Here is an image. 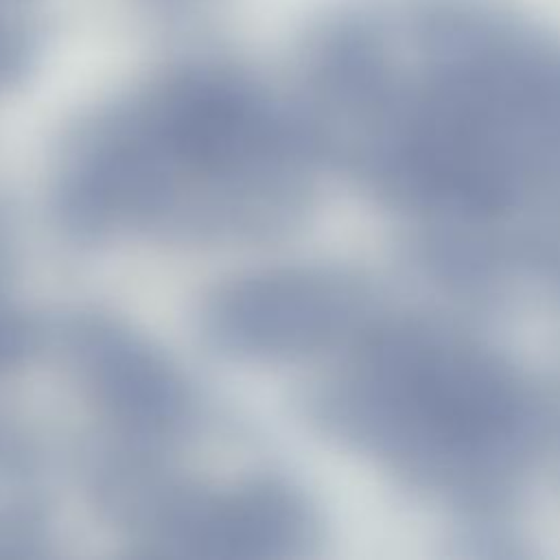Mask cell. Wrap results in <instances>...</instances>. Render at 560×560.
<instances>
[{"mask_svg": "<svg viewBox=\"0 0 560 560\" xmlns=\"http://www.w3.org/2000/svg\"><path fill=\"white\" fill-rule=\"evenodd\" d=\"M315 158L304 125L254 88L192 72L83 127L63 151L55 201L88 238L245 241L300 212Z\"/></svg>", "mask_w": 560, "mask_h": 560, "instance_id": "1", "label": "cell"}, {"mask_svg": "<svg viewBox=\"0 0 560 560\" xmlns=\"http://www.w3.org/2000/svg\"><path fill=\"white\" fill-rule=\"evenodd\" d=\"M322 418L405 475L462 492L499 488L532 451L536 407L518 374L429 319L363 317L335 350Z\"/></svg>", "mask_w": 560, "mask_h": 560, "instance_id": "2", "label": "cell"}, {"mask_svg": "<svg viewBox=\"0 0 560 560\" xmlns=\"http://www.w3.org/2000/svg\"><path fill=\"white\" fill-rule=\"evenodd\" d=\"M103 501L151 556L287 558L313 534L304 501L273 479L201 483L151 466L112 483Z\"/></svg>", "mask_w": 560, "mask_h": 560, "instance_id": "3", "label": "cell"}, {"mask_svg": "<svg viewBox=\"0 0 560 560\" xmlns=\"http://www.w3.org/2000/svg\"><path fill=\"white\" fill-rule=\"evenodd\" d=\"M365 315L341 276L273 267L221 282L201 304V332L232 359L284 363L335 352Z\"/></svg>", "mask_w": 560, "mask_h": 560, "instance_id": "4", "label": "cell"}, {"mask_svg": "<svg viewBox=\"0 0 560 560\" xmlns=\"http://www.w3.org/2000/svg\"><path fill=\"white\" fill-rule=\"evenodd\" d=\"M72 365L98 416L118 440L114 453L158 457L190 431L195 411L182 376L144 339L105 319L70 335Z\"/></svg>", "mask_w": 560, "mask_h": 560, "instance_id": "5", "label": "cell"}]
</instances>
